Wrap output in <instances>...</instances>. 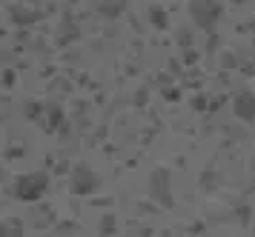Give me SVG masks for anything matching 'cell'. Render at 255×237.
I'll use <instances>...</instances> for the list:
<instances>
[{
	"instance_id": "cell-5",
	"label": "cell",
	"mask_w": 255,
	"mask_h": 237,
	"mask_svg": "<svg viewBox=\"0 0 255 237\" xmlns=\"http://www.w3.org/2000/svg\"><path fill=\"white\" fill-rule=\"evenodd\" d=\"M0 237H23L20 223H17V220H3V223H0Z\"/></svg>"
},
{
	"instance_id": "cell-6",
	"label": "cell",
	"mask_w": 255,
	"mask_h": 237,
	"mask_svg": "<svg viewBox=\"0 0 255 237\" xmlns=\"http://www.w3.org/2000/svg\"><path fill=\"white\" fill-rule=\"evenodd\" d=\"M192 17L198 20V26H209L215 14H207V11H204V3H195V6H192Z\"/></svg>"
},
{
	"instance_id": "cell-3",
	"label": "cell",
	"mask_w": 255,
	"mask_h": 237,
	"mask_svg": "<svg viewBox=\"0 0 255 237\" xmlns=\"http://www.w3.org/2000/svg\"><path fill=\"white\" fill-rule=\"evenodd\" d=\"M235 114H238L241 120H253L255 117V97L250 91H241V94L235 97Z\"/></svg>"
},
{
	"instance_id": "cell-4",
	"label": "cell",
	"mask_w": 255,
	"mask_h": 237,
	"mask_svg": "<svg viewBox=\"0 0 255 237\" xmlns=\"http://www.w3.org/2000/svg\"><path fill=\"white\" fill-rule=\"evenodd\" d=\"M163 180H166V171H155V174H152V197H155L158 203L169 206V203H172V197L163 192V189H166V186H163Z\"/></svg>"
},
{
	"instance_id": "cell-2",
	"label": "cell",
	"mask_w": 255,
	"mask_h": 237,
	"mask_svg": "<svg viewBox=\"0 0 255 237\" xmlns=\"http://www.w3.org/2000/svg\"><path fill=\"white\" fill-rule=\"evenodd\" d=\"M98 183H101V177L95 174L89 166H78L75 169V177H72V189L78 194H89V192H95L98 189Z\"/></svg>"
},
{
	"instance_id": "cell-1",
	"label": "cell",
	"mask_w": 255,
	"mask_h": 237,
	"mask_svg": "<svg viewBox=\"0 0 255 237\" xmlns=\"http://www.w3.org/2000/svg\"><path fill=\"white\" fill-rule=\"evenodd\" d=\"M49 186V177L43 171H32V174H23L20 180L14 183V189H17V197L20 200H37L40 194L46 192Z\"/></svg>"
}]
</instances>
